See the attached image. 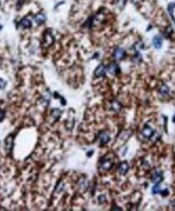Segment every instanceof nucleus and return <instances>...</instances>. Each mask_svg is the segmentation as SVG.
Listing matches in <instances>:
<instances>
[{"label":"nucleus","instance_id":"obj_1","mask_svg":"<svg viewBox=\"0 0 175 211\" xmlns=\"http://www.w3.org/2000/svg\"><path fill=\"white\" fill-rule=\"evenodd\" d=\"M5 149L7 153L11 152L13 149V143H14V137L12 135L7 136L5 139Z\"/></svg>","mask_w":175,"mask_h":211},{"label":"nucleus","instance_id":"obj_2","mask_svg":"<svg viewBox=\"0 0 175 211\" xmlns=\"http://www.w3.org/2000/svg\"><path fill=\"white\" fill-rule=\"evenodd\" d=\"M107 70L112 75H117L118 73H119V72H120V68H119L118 65L116 63H111L108 66Z\"/></svg>","mask_w":175,"mask_h":211},{"label":"nucleus","instance_id":"obj_3","mask_svg":"<svg viewBox=\"0 0 175 211\" xmlns=\"http://www.w3.org/2000/svg\"><path fill=\"white\" fill-rule=\"evenodd\" d=\"M124 56H125V50L122 48L118 47V48L115 49L114 52V57L117 60H122L124 58Z\"/></svg>","mask_w":175,"mask_h":211},{"label":"nucleus","instance_id":"obj_4","mask_svg":"<svg viewBox=\"0 0 175 211\" xmlns=\"http://www.w3.org/2000/svg\"><path fill=\"white\" fill-rule=\"evenodd\" d=\"M162 173L160 171H156L153 175H152V181L154 184H159L160 182L162 181Z\"/></svg>","mask_w":175,"mask_h":211},{"label":"nucleus","instance_id":"obj_5","mask_svg":"<svg viewBox=\"0 0 175 211\" xmlns=\"http://www.w3.org/2000/svg\"><path fill=\"white\" fill-rule=\"evenodd\" d=\"M106 68L104 65H99L97 68V69L95 70V76L97 77H101V76H105L106 74Z\"/></svg>","mask_w":175,"mask_h":211},{"label":"nucleus","instance_id":"obj_6","mask_svg":"<svg viewBox=\"0 0 175 211\" xmlns=\"http://www.w3.org/2000/svg\"><path fill=\"white\" fill-rule=\"evenodd\" d=\"M152 43H153V46H154L155 48L160 49V47H161V46H162V43H163V39H162L161 36L157 35V36L154 37L153 41H152Z\"/></svg>","mask_w":175,"mask_h":211},{"label":"nucleus","instance_id":"obj_7","mask_svg":"<svg viewBox=\"0 0 175 211\" xmlns=\"http://www.w3.org/2000/svg\"><path fill=\"white\" fill-rule=\"evenodd\" d=\"M128 169H129V166H128L127 162H122L120 163V165L118 167V171L121 175H125V174H126V172L128 171Z\"/></svg>","mask_w":175,"mask_h":211},{"label":"nucleus","instance_id":"obj_8","mask_svg":"<svg viewBox=\"0 0 175 211\" xmlns=\"http://www.w3.org/2000/svg\"><path fill=\"white\" fill-rule=\"evenodd\" d=\"M110 136L109 134L106 132H102V133L99 134V140L102 143V144H106V143L109 142L110 141Z\"/></svg>","mask_w":175,"mask_h":211},{"label":"nucleus","instance_id":"obj_9","mask_svg":"<svg viewBox=\"0 0 175 211\" xmlns=\"http://www.w3.org/2000/svg\"><path fill=\"white\" fill-rule=\"evenodd\" d=\"M46 20V16L44 15L43 13H38L34 16V20L36 21V23H37L38 25H41L44 23Z\"/></svg>","mask_w":175,"mask_h":211},{"label":"nucleus","instance_id":"obj_10","mask_svg":"<svg viewBox=\"0 0 175 211\" xmlns=\"http://www.w3.org/2000/svg\"><path fill=\"white\" fill-rule=\"evenodd\" d=\"M143 134L145 137H151L153 134V130L152 129V128L148 127V126H146L145 128H144L143 130Z\"/></svg>","mask_w":175,"mask_h":211},{"label":"nucleus","instance_id":"obj_11","mask_svg":"<svg viewBox=\"0 0 175 211\" xmlns=\"http://www.w3.org/2000/svg\"><path fill=\"white\" fill-rule=\"evenodd\" d=\"M19 25H21L22 27L25 28V29H28V28H30V27L32 26V23H31V21H30L29 19L24 18V19H22V20H20Z\"/></svg>","mask_w":175,"mask_h":211},{"label":"nucleus","instance_id":"obj_12","mask_svg":"<svg viewBox=\"0 0 175 211\" xmlns=\"http://www.w3.org/2000/svg\"><path fill=\"white\" fill-rule=\"evenodd\" d=\"M112 167V162L110 160H106L104 162H102V168L105 171H108L110 170Z\"/></svg>","mask_w":175,"mask_h":211},{"label":"nucleus","instance_id":"obj_13","mask_svg":"<svg viewBox=\"0 0 175 211\" xmlns=\"http://www.w3.org/2000/svg\"><path fill=\"white\" fill-rule=\"evenodd\" d=\"M53 42V38L52 35L50 33H46L45 36V43L47 45V46H49L51 45Z\"/></svg>","mask_w":175,"mask_h":211},{"label":"nucleus","instance_id":"obj_14","mask_svg":"<svg viewBox=\"0 0 175 211\" xmlns=\"http://www.w3.org/2000/svg\"><path fill=\"white\" fill-rule=\"evenodd\" d=\"M175 8V3H170L169 7H168V11H169V12H170V15H171V17L173 18V20L175 22V18L174 16V9Z\"/></svg>","mask_w":175,"mask_h":211},{"label":"nucleus","instance_id":"obj_15","mask_svg":"<svg viewBox=\"0 0 175 211\" xmlns=\"http://www.w3.org/2000/svg\"><path fill=\"white\" fill-rule=\"evenodd\" d=\"M169 88H168V86L167 85H165V84H164L162 87H161V88H160V93L161 94H163V95H165V94H167V93H169Z\"/></svg>","mask_w":175,"mask_h":211},{"label":"nucleus","instance_id":"obj_16","mask_svg":"<svg viewBox=\"0 0 175 211\" xmlns=\"http://www.w3.org/2000/svg\"><path fill=\"white\" fill-rule=\"evenodd\" d=\"M160 188L159 184H156V186H154L152 188V193L153 194H157V193H160Z\"/></svg>","mask_w":175,"mask_h":211},{"label":"nucleus","instance_id":"obj_17","mask_svg":"<svg viewBox=\"0 0 175 211\" xmlns=\"http://www.w3.org/2000/svg\"><path fill=\"white\" fill-rule=\"evenodd\" d=\"M60 114H61V111H60V110H58V109H54V110H53V112H52V115H53V117H55V118H57V117H59Z\"/></svg>","mask_w":175,"mask_h":211},{"label":"nucleus","instance_id":"obj_18","mask_svg":"<svg viewBox=\"0 0 175 211\" xmlns=\"http://www.w3.org/2000/svg\"><path fill=\"white\" fill-rule=\"evenodd\" d=\"M112 107H113V108L114 109L115 111H119L120 108H121L120 104L118 102H114V103L112 104Z\"/></svg>","mask_w":175,"mask_h":211},{"label":"nucleus","instance_id":"obj_19","mask_svg":"<svg viewBox=\"0 0 175 211\" xmlns=\"http://www.w3.org/2000/svg\"><path fill=\"white\" fill-rule=\"evenodd\" d=\"M5 118V111L0 108V122H2Z\"/></svg>","mask_w":175,"mask_h":211},{"label":"nucleus","instance_id":"obj_20","mask_svg":"<svg viewBox=\"0 0 175 211\" xmlns=\"http://www.w3.org/2000/svg\"><path fill=\"white\" fill-rule=\"evenodd\" d=\"M6 84L7 82L5 81L4 80H3L2 78H0V89H3L6 87Z\"/></svg>","mask_w":175,"mask_h":211},{"label":"nucleus","instance_id":"obj_21","mask_svg":"<svg viewBox=\"0 0 175 211\" xmlns=\"http://www.w3.org/2000/svg\"><path fill=\"white\" fill-rule=\"evenodd\" d=\"M152 137H152V138H151V139H152V141L153 142H155V141H157V140L159 139V137H160V136H159V134H158V133H154V135H153Z\"/></svg>","mask_w":175,"mask_h":211},{"label":"nucleus","instance_id":"obj_22","mask_svg":"<svg viewBox=\"0 0 175 211\" xmlns=\"http://www.w3.org/2000/svg\"><path fill=\"white\" fill-rule=\"evenodd\" d=\"M172 33H173V29H172L171 27H168V28L166 29V30H165V34L166 35V36H169V35L171 34Z\"/></svg>","mask_w":175,"mask_h":211},{"label":"nucleus","instance_id":"obj_23","mask_svg":"<svg viewBox=\"0 0 175 211\" xmlns=\"http://www.w3.org/2000/svg\"><path fill=\"white\" fill-rule=\"evenodd\" d=\"M99 201H100V202H101V203L104 202V201H106V196H104V195H102V196H99Z\"/></svg>","mask_w":175,"mask_h":211},{"label":"nucleus","instance_id":"obj_24","mask_svg":"<svg viewBox=\"0 0 175 211\" xmlns=\"http://www.w3.org/2000/svg\"><path fill=\"white\" fill-rule=\"evenodd\" d=\"M160 193H161L162 195H164V196H166V195H168L169 192H168V190H167V189H165L164 191L160 192Z\"/></svg>","mask_w":175,"mask_h":211},{"label":"nucleus","instance_id":"obj_25","mask_svg":"<svg viewBox=\"0 0 175 211\" xmlns=\"http://www.w3.org/2000/svg\"><path fill=\"white\" fill-rule=\"evenodd\" d=\"M172 208H173V210H175V201H174L172 202Z\"/></svg>","mask_w":175,"mask_h":211},{"label":"nucleus","instance_id":"obj_26","mask_svg":"<svg viewBox=\"0 0 175 211\" xmlns=\"http://www.w3.org/2000/svg\"><path fill=\"white\" fill-rule=\"evenodd\" d=\"M2 28H3V27H2V25H0V29H2Z\"/></svg>","mask_w":175,"mask_h":211}]
</instances>
